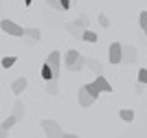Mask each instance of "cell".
Wrapping results in <instances>:
<instances>
[{
	"instance_id": "obj_2",
	"label": "cell",
	"mask_w": 147,
	"mask_h": 138,
	"mask_svg": "<svg viewBox=\"0 0 147 138\" xmlns=\"http://www.w3.org/2000/svg\"><path fill=\"white\" fill-rule=\"evenodd\" d=\"M42 129L46 134V138H64V132L55 120H42Z\"/></svg>"
},
{
	"instance_id": "obj_17",
	"label": "cell",
	"mask_w": 147,
	"mask_h": 138,
	"mask_svg": "<svg viewBox=\"0 0 147 138\" xmlns=\"http://www.w3.org/2000/svg\"><path fill=\"white\" fill-rule=\"evenodd\" d=\"M86 66H88V68H92V70L97 72V77H101V64H99V61H94V59H86Z\"/></svg>"
},
{
	"instance_id": "obj_7",
	"label": "cell",
	"mask_w": 147,
	"mask_h": 138,
	"mask_svg": "<svg viewBox=\"0 0 147 138\" xmlns=\"http://www.w3.org/2000/svg\"><path fill=\"white\" fill-rule=\"evenodd\" d=\"M136 55H138V50H136L134 46H123V61H125V64H134Z\"/></svg>"
},
{
	"instance_id": "obj_20",
	"label": "cell",
	"mask_w": 147,
	"mask_h": 138,
	"mask_svg": "<svg viewBox=\"0 0 147 138\" xmlns=\"http://www.w3.org/2000/svg\"><path fill=\"white\" fill-rule=\"evenodd\" d=\"M99 24H101V26H103V29H108V26H110V20H108V15H105V13H99Z\"/></svg>"
},
{
	"instance_id": "obj_11",
	"label": "cell",
	"mask_w": 147,
	"mask_h": 138,
	"mask_svg": "<svg viewBox=\"0 0 147 138\" xmlns=\"http://www.w3.org/2000/svg\"><path fill=\"white\" fill-rule=\"evenodd\" d=\"M119 116H121V120H125V123H132V120H134V110L123 108L121 112H119Z\"/></svg>"
},
{
	"instance_id": "obj_6",
	"label": "cell",
	"mask_w": 147,
	"mask_h": 138,
	"mask_svg": "<svg viewBox=\"0 0 147 138\" xmlns=\"http://www.w3.org/2000/svg\"><path fill=\"white\" fill-rule=\"evenodd\" d=\"M77 99H79V105H81V108H90L92 103H94V99L90 96V92H88L84 85H81L79 92H77Z\"/></svg>"
},
{
	"instance_id": "obj_1",
	"label": "cell",
	"mask_w": 147,
	"mask_h": 138,
	"mask_svg": "<svg viewBox=\"0 0 147 138\" xmlns=\"http://www.w3.org/2000/svg\"><path fill=\"white\" fill-rule=\"evenodd\" d=\"M0 29L5 31L7 35H13V37L26 35V29H22V26H20V24H16L13 20H2V22H0Z\"/></svg>"
},
{
	"instance_id": "obj_10",
	"label": "cell",
	"mask_w": 147,
	"mask_h": 138,
	"mask_svg": "<svg viewBox=\"0 0 147 138\" xmlns=\"http://www.w3.org/2000/svg\"><path fill=\"white\" fill-rule=\"evenodd\" d=\"M40 75H42V79L44 81H55V75H53V70H51V66L44 61V66H42V70H40Z\"/></svg>"
},
{
	"instance_id": "obj_23",
	"label": "cell",
	"mask_w": 147,
	"mask_h": 138,
	"mask_svg": "<svg viewBox=\"0 0 147 138\" xmlns=\"http://www.w3.org/2000/svg\"><path fill=\"white\" fill-rule=\"evenodd\" d=\"M46 5H49V7H53V9H57V11H64V7H61V2H59V0H49Z\"/></svg>"
},
{
	"instance_id": "obj_18",
	"label": "cell",
	"mask_w": 147,
	"mask_h": 138,
	"mask_svg": "<svg viewBox=\"0 0 147 138\" xmlns=\"http://www.w3.org/2000/svg\"><path fill=\"white\" fill-rule=\"evenodd\" d=\"M16 61H18V57L7 55V57H2V68H11V66H16Z\"/></svg>"
},
{
	"instance_id": "obj_26",
	"label": "cell",
	"mask_w": 147,
	"mask_h": 138,
	"mask_svg": "<svg viewBox=\"0 0 147 138\" xmlns=\"http://www.w3.org/2000/svg\"><path fill=\"white\" fill-rule=\"evenodd\" d=\"M64 138H79V136H75V134H68V132H64Z\"/></svg>"
},
{
	"instance_id": "obj_3",
	"label": "cell",
	"mask_w": 147,
	"mask_h": 138,
	"mask_svg": "<svg viewBox=\"0 0 147 138\" xmlns=\"http://www.w3.org/2000/svg\"><path fill=\"white\" fill-rule=\"evenodd\" d=\"M108 59H110L112 64H123V44H119V42H112L110 44Z\"/></svg>"
},
{
	"instance_id": "obj_4",
	"label": "cell",
	"mask_w": 147,
	"mask_h": 138,
	"mask_svg": "<svg viewBox=\"0 0 147 138\" xmlns=\"http://www.w3.org/2000/svg\"><path fill=\"white\" fill-rule=\"evenodd\" d=\"M46 64L51 66V70H53V75H55V81H57V79H59V64H61V53H59V50H53V53L49 55Z\"/></svg>"
},
{
	"instance_id": "obj_19",
	"label": "cell",
	"mask_w": 147,
	"mask_h": 138,
	"mask_svg": "<svg viewBox=\"0 0 147 138\" xmlns=\"http://www.w3.org/2000/svg\"><path fill=\"white\" fill-rule=\"evenodd\" d=\"M138 22H141V29H143V33L147 35V11H143V13H141V18H138Z\"/></svg>"
},
{
	"instance_id": "obj_12",
	"label": "cell",
	"mask_w": 147,
	"mask_h": 138,
	"mask_svg": "<svg viewBox=\"0 0 147 138\" xmlns=\"http://www.w3.org/2000/svg\"><path fill=\"white\" fill-rule=\"evenodd\" d=\"M81 40H84V42H90V44H97L99 42V35L94 33V31H84Z\"/></svg>"
},
{
	"instance_id": "obj_16",
	"label": "cell",
	"mask_w": 147,
	"mask_h": 138,
	"mask_svg": "<svg viewBox=\"0 0 147 138\" xmlns=\"http://www.w3.org/2000/svg\"><path fill=\"white\" fill-rule=\"evenodd\" d=\"M26 37H29V40H33V42H40L42 33H40V29H26Z\"/></svg>"
},
{
	"instance_id": "obj_27",
	"label": "cell",
	"mask_w": 147,
	"mask_h": 138,
	"mask_svg": "<svg viewBox=\"0 0 147 138\" xmlns=\"http://www.w3.org/2000/svg\"><path fill=\"white\" fill-rule=\"evenodd\" d=\"M0 138H7V132L2 129V125H0Z\"/></svg>"
},
{
	"instance_id": "obj_5",
	"label": "cell",
	"mask_w": 147,
	"mask_h": 138,
	"mask_svg": "<svg viewBox=\"0 0 147 138\" xmlns=\"http://www.w3.org/2000/svg\"><path fill=\"white\" fill-rule=\"evenodd\" d=\"M86 57L79 53V50H66V55H64V61H66V68H70V66H75L77 61H84Z\"/></svg>"
},
{
	"instance_id": "obj_14",
	"label": "cell",
	"mask_w": 147,
	"mask_h": 138,
	"mask_svg": "<svg viewBox=\"0 0 147 138\" xmlns=\"http://www.w3.org/2000/svg\"><path fill=\"white\" fill-rule=\"evenodd\" d=\"M13 116L18 120L24 116V105H22V101H16V105H13Z\"/></svg>"
},
{
	"instance_id": "obj_28",
	"label": "cell",
	"mask_w": 147,
	"mask_h": 138,
	"mask_svg": "<svg viewBox=\"0 0 147 138\" xmlns=\"http://www.w3.org/2000/svg\"><path fill=\"white\" fill-rule=\"evenodd\" d=\"M31 2H33V0H24V5H26V7H29V5H31Z\"/></svg>"
},
{
	"instance_id": "obj_9",
	"label": "cell",
	"mask_w": 147,
	"mask_h": 138,
	"mask_svg": "<svg viewBox=\"0 0 147 138\" xmlns=\"http://www.w3.org/2000/svg\"><path fill=\"white\" fill-rule=\"evenodd\" d=\"M94 85H97L101 92H112V85L108 83V79H105V77H97V79H94Z\"/></svg>"
},
{
	"instance_id": "obj_15",
	"label": "cell",
	"mask_w": 147,
	"mask_h": 138,
	"mask_svg": "<svg viewBox=\"0 0 147 138\" xmlns=\"http://www.w3.org/2000/svg\"><path fill=\"white\" fill-rule=\"evenodd\" d=\"M84 88H86V90L90 92V96H92V99H97V96L101 94V90H99L97 85H94V81H90V83H86V85H84Z\"/></svg>"
},
{
	"instance_id": "obj_22",
	"label": "cell",
	"mask_w": 147,
	"mask_h": 138,
	"mask_svg": "<svg viewBox=\"0 0 147 138\" xmlns=\"http://www.w3.org/2000/svg\"><path fill=\"white\" fill-rule=\"evenodd\" d=\"M46 92H49V94H57V81H49V85H46Z\"/></svg>"
},
{
	"instance_id": "obj_13",
	"label": "cell",
	"mask_w": 147,
	"mask_h": 138,
	"mask_svg": "<svg viewBox=\"0 0 147 138\" xmlns=\"http://www.w3.org/2000/svg\"><path fill=\"white\" fill-rule=\"evenodd\" d=\"M16 123H18V118H16V116H7L5 120H2V123H0V125H2V129H5V132H9V129H11L13 125H16Z\"/></svg>"
},
{
	"instance_id": "obj_24",
	"label": "cell",
	"mask_w": 147,
	"mask_h": 138,
	"mask_svg": "<svg viewBox=\"0 0 147 138\" xmlns=\"http://www.w3.org/2000/svg\"><path fill=\"white\" fill-rule=\"evenodd\" d=\"M84 66H86V59H84V61H77V64H75V66H70V68H68V70L77 72V70H81V68H84Z\"/></svg>"
},
{
	"instance_id": "obj_8",
	"label": "cell",
	"mask_w": 147,
	"mask_h": 138,
	"mask_svg": "<svg viewBox=\"0 0 147 138\" xmlns=\"http://www.w3.org/2000/svg\"><path fill=\"white\" fill-rule=\"evenodd\" d=\"M11 90H13V94H22V92L26 90V79H16V81H13L11 83Z\"/></svg>"
},
{
	"instance_id": "obj_25",
	"label": "cell",
	"mask_w": 147,
	"mask_h": 138,
	"mask_svg": "<svg viewBox=\"0 0 147 138\" xmlns=\"http://www.w3.org/2000/svg\"><path fill=\"white\" fill-rule=\"evenodd\" d=\"M59 2H61V7H64V11L70 9V0H59Z\"/></svg>"
},
{
	"instance_id": "obj_21",
	"label": "cell",
	"mask_w": 147,
	"mask_h": 138,
	"mask_svg": "<svg viewBox=\"0 0 147 138\" xmlns=\"http://www.w3.org/2000/svg\"><path fill=\"white\" fill-rule=\"evenodd\" d=\"M138 81H141L143 85H147V68H141V70H138Z\"/></svg>"
}]
</instances>
